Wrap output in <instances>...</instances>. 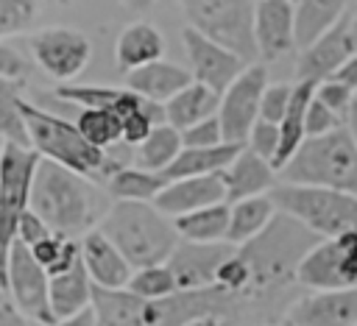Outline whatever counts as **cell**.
<instances>
[{
  "mask_svg": "<svg viewBox=\"0 0 357 326\" xmlns=\"http://www.w3.org/2000/svg\"><path fill=\"white\" fill-rule=\"evenodd\" d=\"M335 78H337V81H343L349 89H354V92H357V56H351V59L346 61V67H343Z\"/></svg>",
  "mask_w": 357,
  "mask_h": 326,
  "instance_id": "46",
  "label": "cell"
},
{
  "mask_svg": "<svg viewBox=\"0 0 357 326\" xmlns=\"http://www.w3.org/2000/svg\"><path fill=\"white\" fill-rule=\"evenodd\" d=\"M315 86L318 84H310V81H296L293 84V98H290V106H287V114L284 120L279 123V150H276V159H273V170L276 176L282 173V167L296 156V150L304 145L307 139V131H304V120H307V109L315 98Z\"/></svg>",
  "mask_w": 357,
  "mask_h": 326,
  "instance_id": "24",
  "label": "cell"
},
{
  "mask_svg": "<svg viewBox=\"0 0 357 326\" xmlns=\"http://www.w3.org/2000/svg\"><path fill=\"white\" fill-rule=\"evenodd\" d=\"M103 184H106V195H112L114 201L153 203L159 198V192L167 187V178L162 173H148L134 164H126V167L114 170Z\"/></svg>",
  "mask_w": 357,
  "mask_h": 326,
  "instance_id": "30",
  "label": "cell"
},
{
  "mask_svg": "<svg viewBox=\"0 0 357 326\" xmlns=\"http://www.w3.org/2000/svg\"><path fill=\"white\" fill-rule=\"evenodd\" d=\"M36 14L39 3L33 0H0V39L28 31Z\"/></svg>",
  "mask_w": 357,
  "mask_h": 326,
  "instance_id": "36",
  "label": "cell"
},
{
  "mask_svg": "<svg viewBox=\"0 0 357 326\" xmlns=\"http://www.w3.org/2000/svg\"><path fill=\"white\" fill-rule=\"evenodd\" d=\"M181 45H184V53H187V61H190L192 81L209 86L218 95H223L237 81V75L248 67L240 56L223 50L220 45L209 42L206 36H201L192 28L181 31Z\"/></svg>",
  "mask_w": 357,
  "mask_h": 326,
  "instance_id": "14",
  "label": "cell"
},
{
  "mask_svg": "<svg viewBox=\"0 0 357 326\" xmlns=\"http://www.w3.org/2000/svg\"><path fill=\"white\" fill-rule=\"evenodd\" d=\"M22 120L28 128V139H31V150L39 159L56 162L84 178H109L114 170L126 167V162L120 156H114V150H98L92 148L81 131L75 128L73 120L47 111L45 106L25 100L22 98Z\"/></svg>",
  "mask_w": 357,
  "mask_h": 326,
  "instance_id": "4",
  "label": "cell"
},
{
  "mask_svg": "<svg viewBox=\"0 0 357 326\" xmlns=\"http://www.w3.org/2000/svg\"><path fill=\"white\" fill-rule=\"evenodd\" d=\"M349 36H351V47L357 56V11H351V17H349Z\"/></svg>",
  "mask_w": 357,
  "mask_h": 326,
  "instance_id": "49",
  "label": "cell"
},
{
  "mask_svg": "<svg viewBox=\"0 0 357 326\" xmlns=\"http://www.w3.org/2000/svg\"><path fill=\"white\" fill-rule=\"evenodd\" d=\"M92 281L86 276L84 262H78L75 267H70L61 276L50 279V309L56 320H67L75 318L86 309H92Z\"/></svg>",
  "mask_w": 357,
  "mask_h": 326,
  "instance_id": "27",
  "label": "cell"
},
{
  "mask_svg": "<svg viewBox=\"0 0 357 326\" xmlns=\"http://www.w3.org/2000/svg\"><path fill=\"white\" fill-rule=\"evenodd\" d=\"M73 237H64V234H47L45 240H39L33 248H28L31 254H33V259L45 267V270H50L56 262H59V256L64 254V248H67V242H70Z\"/></svg>",
  "mask_w": 357,
  "mask_h": 326,
  "instance_id": "42",
  "label": "cell"
},
{
  "mask_svg": "<svg viewBox=\"0 0 357 326\" xmlns=\"http://www.w3.org/2000/svg\"><path fill=\"white\" fill-rule=\"evenodd\" d=\"M315 100L324 103L335 117H340V120L346 123L349 114H351V109H354V103H357V92L349 89L343 81L329 78V81H321V84L315 86Z\"/></svg>",
  "mask_w": 357,
  "mask_h": 326,
  "instance_id": "37",
  "label": "cell"
},
{
  "mask_svg": "<svg viewBox=\"0 0 357 326\" xmlns=\"http://www.w3.org/2000/svg\"><path fill=\"white\" fill-rule=\"evenodd\" d=\"M73 123L81 131V137L98 150L109 153L112 148L123 145V123L117 114H112L106 109H78Z\"/></svg>",
  "mask_w": 357,
  "mask_h": 326,
  "instance_id": "33",
  "label": "cell"
},
{
  "mask_svg": "<svg viewBox=\"0 0 357 326\" xmlns=\"http://www.w3.org/2000/svg\"><path fill=\"white\" fill-rule=\"evenodd\" d=\"M0 326H36V323L28 320V318L14 306V301H11L6 293H0Z\"/></svg>",
  "mask_w": 357,
  "mask_h": 326,
  "instance_id": "45",
  "label": "cell"
},
{
  "mask_svg": "<svg viewBox=\"0 0 357 326\" xmlns=\"http://www.w3.org/2000/svg\"><path fill=\"white\" fill-rule=\"evenodd\" d=\"M47 234H53L31 209L25 212V217H22V223H20V231H17V242H22L25 248H33L39 240H45Z\"/></svg>",
  "mask_w": 357,
  "mask_h": 326,
  "instance_id": "44",
  "label": "cell"
},
{
  "mask_svg": "<svg viewBox=\"0 0 357 326\" xmlns=\"http://www.w3.org/2000/svg\"><path fill=\"white\" fill-rule=\"evenodd\" d=\"M245 148L251 153H257L259 159H265V162L273 164L276 150H279V125L265 123V120H257V125L251 128V134L245 139Z\"/></svg>",
  "mask_w": 357,
  "mask_h": 326,
  "instance_id": "39",
  "label": "cell"
},
{
  "mask_svg": "<svg viewBox=\"0 0 357 326\" xmlns=\"http://www.w3.org/2000/svg\"><path fill=\"white\" fill-rule=\"evenodd\" d=\"M28 75V61L20 50H14L11 45L0 42V78L3 81H14L20 84Z\"/></svg>",
  "mask_w": 357,
  "mask_h": 326,
  "instance_id": "43",
  "label": "cell"
},
{
  "mask_svg": "<svg viewBox=\"0 0 357 326\" xmlns=\"http://www.w3.org/2000/svg\"><path fill=\"white\" fill-rule=\"evenodd\" d=\"M173 226H176V234H178L181 242H195V245L226 242V234H229V203H218V206L198 209L192 215L176 217Z\"/></svg>",
  "mask_w": 357,
  "mask_h": 326,
  "instance_id": "32",
  "label": "cell"
},
{
  "mask_svg": "<svg viewBox=\"0 0 357 326\" xmlns=\"http://www.w3.org/2000/svg\"><path fill=\"white\" fill-rule=\"evenodd\" d=\"M279 181L357 195V142L349 125L326 137L304 139L296 156L282 167Z\"/></svg>",
  "mask_w": 357,
  "mask_h": 326,
  "instance_id": "6",
  "label": "cell"
},
{
  "mask_svg": "<svg viewBox=\"0 0 357 326\" xmlns=\"http://www.w3.org/2000/svg\"><path fill=\"white\" fill-rule=\"evenodd\" d=\"M296 284L324 290H357V237L321 240L298 265Z\"/></svg>",
  "mask_w": 357,
  "mask_h": 326,
  "instance_id": "10",
  "label": "cell"
},
{
  "mask_svg": "<svg viewBox=\"0 0 357 326\" xmlns=\"http://www.w3.org/2000/svg\"><path fill=\"white\" fill-rule=\"evenodd\" d=\"M279 215L276 203L271 201V195H259V198H245L237 203H229V234L226 242L231 248H243L251 240H257Z\"/></svg>",
  "mask_w": 357,
  "mask_h": 326,
  "instance_id": "25",
  "label": "cell"
},
{
  "mask_svg": "<svg viewBox=\"0 0 357 326\" xmlns=\"http://www.w3.org/2000/svg\"><path fill=\"white\" fill-rule=\"evenodd\" d=\"M0 137L6 139V145L31 148L28 128H25V120H22L20 84L3 81V78H0Z\"/></svg>",
  "mask_w": 357,
  "mask_h": 326,
  "instance_id": "34",
  "label": "cell"
},
{
  "mask_svg": "<svg viewBox=\"0 0 357 326\" xmlns=\"http://www.w3.org/2000/svg\"><path fill=\"white\" fill-rule=\"evenodd\" d=\"M39 156L31 148L6 145L0 156V290L8 281V254L17 242L20 223L31 209V187Z\"/></svg>",
  "mask_w": 357,
  "mask_h": 326,
  "instance_id": "9",
  "label": "cell"
},
{
  "mask_svg": "<svg viewBox=\"0 0 357 326\" xmlns=\"http://www.w3.org/2000/svg\"><path fill=\"white\" fill-rule=\"evenodd\" d=\"M287 326H357V290L310 293L287 306Z\"/></svg>",
  "mask_w": 357,
  "mask_h": 326,
  "instance_id": "17",
  "label": "cell"
},
{
  "mask_svg": "<svg viewBox=\"0 0 357 326\" xmlns=\"http://www.w3.org/2000/svg\"><path fill=\"white\" fill-rule=\"evenodd\" d=\"M346 125H349V131H351V137H354V142H357V103H354V109H351Z\"/></svg>",
  "mask_w": 357,
  "mask_h": 326,
  "instance_id": "50",
  "label": "cell"
},
{
  "mask_svg": "<svg viewBox=\"0 0 357 326\" xmlns=\"http://www.w3.org/2000/svg\"><path fill=\"white\" fill-rule=\"evenodd\" d=\"M243 148L245 145H229V142L215 145V148H184L178 153V159L165 170V178L167 181H178V178L218 176L237 159V153Z\"/></svg>",
  "mask_w": 357,
  "mask_h": 326,
  "instance_id": "29",
  "label": "cell"
},
{
  "mask_svg": "<svg viewBox=\"0 0 357 326\" xmlns=\"http://www.w3.org/2000/svg\"><path fill=\"white\" fill-rule=\"evenodd\" d=\"M271 201L282 215L293 217L321 240L357 237V195L279 181L271 189Z\"/></svg>",
  "mask_w": 357,
  "mask_h": 326,
  "instance_id": "7",
  "label": "cell"
},
{
  "mask_svg": "<svg viewBox=\"0 0 357 326\" xmlns=\"http://www.w3.org/2000/svg\"><path fill=\"white\" fill-rule=\"evenodd\" d=\"M6 295L36 326H56L59 323L53 318V309H50V276L22 242H14L11 254H8Z\"/></svg>",
  "mask_w": 357,
  "mask_h": 326,
  "instance_id": "12",
  "label": "cell"
},
{
  "mask_svg": "<svg viewBox=\"0 0 357 326\" xmlns=\"http://www.w3.org/2000/svg\"><path fill=\"white\" fill-rule=\"evenodd\" d=\"M56 326H95V312H92V309H86V312H81V315H75V318L59 320Z\"/></svg>",
  "mask_w": 357,
  "mask_h": 326,
  "instance_id": "48",
  "label": "cell"
},
{
  "mask_svg": "<svg viewBox=\"0 0 357 326\" xmlns=\"http://www.w3.org/2000/svg\"><path fill=\"white\" fill-rule=\"evenodd\" d=\"M346 123L340 120V117H335L324 103H318L315 98H312V103H310V109H307V120H304V131H307V139H312V137H326V134H332V131H337V128H343Z\"/></svg>",
  "mask_w": 357,
  "mask_h": 326,
  "instance_id": "40",
  "label": "cell"
},
{
  "mask_svg": "<svg viewBox=\"0 0 357 326\" xmlns=\"http://www.w3.org/2000/svg\"><path fill=\"white\" fill-rule=\"evenodd\" d=\"M187 17V28L198 31L209 42L220 45L223 50L240 56L245 64H257V36H254V17L257 3L245 0H187L181 3Z\"/></svg>",
  "mask_w": 357,
  "mask_h": 326,
  "instance_id": "8",
  "label": "cell"
},
{
  "mask_svg": "<svg viewBox=\"0 0 357 326\" xmlns=\"http://www.w3.org/2000/svg\"><path fill=\"white\" fill-rule=\"evenodd\" d=\"M268 89V67L265 64H248L237 81L220 95L218 120L223 128V139L229 145H245L251 128L259 120V103Z\"/></svg>",
  "mask_w": 357,
  "mask_h": 326,
  "instance_id": "13",
  "label": "cell"
},
{
  "mask_svg": "<svg viewBox=\"0 0 357 326\" xmlns=\"http://www.w3.org/2000/svg\"><path fill=\"white\" fill-rule=\"evenodd\" d=\"M106 192L95 187L92 178H84L56 162L39 159L31 187V212L56 234L84 237L95 231L109 212Z\"/></svg>",
  "mask_w": 357,
  "mask_h": 326,
  "instance_id": "2",
  "label": "cell"
},
{
  "mask_svg": "<svg viewBox=\"0 0 357 326\" xmlns=\"http://www.w3.org/2000/svg\"><path fill=\"white\" fill-rule=\"evenodd\" d=\"M184 326H231V320L223 318V315H204V318H195V320H190Z\"/></svg>",
  "mask_w": 357,
  "mask_h": 326,
  "instance_id": "47",
  "label": "cell"
},
{
  "mask_svg": "<svg viewBox=\"0 0 357 326\" xmlns=\"http://www.w3.org/2000/svg\"><path fill=\"white\" fill-rule=\"evenodd\" d=\"M257 53L262 61H276L296 50V3L259 0L254 17Z\"/></svg>",
  "mask_w": 357,
  "mask_h": 326,
  "instance_id": "18",
  "label": "cell"
},
{
  "mask_svg": "<svg viewBox=\"0 0 357 326\" xmlns=\"http://www.w3.org/2000/svg\"><path fill=\"white\" fill-rule=\"evenodd\" d=\"M95 326H184L204 315H223L229 320L251 312L245 298L229 295L218 287L201 293H176L162 301H142L128 290L92 293Z\"/></svg>",
  "mask_w": 357,
  "mask_h": 326,
  "instance_id": "1",
  "label": "cell"
},
{
  "mask_svg": "<svg viewBox=\"0 0 357 326\" xmlns=\"http://www.w3.org/2000/svg\"><path fill=\"white\" fill-rule=\"evenodd\" d=\"M259 326H276V323H259Z\"/></svg>",
  "mask_w": 357,
  "mask_h": 326,
  "instance_id": "51",
  "label": "cell"
},
{
  "mask_svg": "<svg viewBox=\"0 0 357 326\" xmlns=\"http://www.w3.org/2000/svg\"><path fill=\"white\" fill-rule=\"evenodd\" d=\"M229 242L218 245H195V242H178L173 256L167 259V267L178 284V293H201L212 290L220 265L234 254Z\"/></svg>",
  "mask_w": 357,
  "mask_h": 326,
  "instance_id": "15",
  "label": "cell"
},
{
  "mask_svg": "<svg viewBox=\"0 0 357 326\" xmlns=\"http://www.w3.org/2000/svg\"><path fill=\"white\" fill-rule=\"evenodd\" d=\"M192 84L190 70H184L176 61H153L148 67H139L134 72L126 75V89H131L134 95L165 106L167 100H173L181 89H187Z\"/></svg>",
  "mask_w": 357,
  "mask_h": 326,
  "instance_id": "22",
  "label": "cell"
},
{
  "mask_svg": "<svg viewBox=\"0 0 357 326\" xmlns=\"http://www.w3.org/2000/svg\"><path fill=\"white\" fill-rule=\"evenodd\" d=\"M218 109H220V95L192 81L187 89H181L173 100L165 103V117L167 125H173L176 131H187L209 117H218Z\"/></svg>",
  "mask_w": 357,
  "mask_h": 326,
  "instance_id": "28",
  "label": "cell"
},
{
  "mask_svg": "<svg viewBox=\"0 0 357 326\" xmlns=\"http://www.w3.org/2000/svg\"><path fill=\"white\" fill-rule=\"evenodd\" d=\"M351 11L343 0H301L296 3V47L307 50L321 36H326Z\"/></svg>",
  "mask_w": 357,
  "mask_h": 326,
  "instance_id": "26",
  "label": "cell"
},
{
  "mask_svg": "<svg viewBox=\"0 0 357 326\" xmlns=\"http://www.w3.org/2000/svg\"><path fill=\"white\" fill-rule=\"evenodd\" d=\"M28 47L36 67L59 84L73 81L89 64V56H92L89 36L70 25H50L36 31L28 39Z\"/></svg>",
  "mask_w": 357,
  "mask_h": 326,
  "instance_id": "11",
  "label": "cell"
},
{
  "mask_svg": "<svg viewBox=\"0 0 357 326\" xmlns=\"http://www.w3.org/2000/svg\"><path fill=\"white\" fill-rule=\"evenodd\" d=\"M162 56H165V36L153 22H145V20L126 25L114 42L117 67L126 72L162 61Z\"/></svg>",
  "mask_w": 357,
  "mask_h": 326,
  "instance_id": "23",
  "label": "cell"
},
{
  "mask_svg": "<svg viewBox=\"0 0 357 326\" xmlns=\"http://www.w3.org/2000/svg\"><path fill=\"white\" fill-rule=\"evenodd\" d=\"M276 170L271 162L259 159L248 148L237 153V159L223 170V184H226V203H237L245 198H259L271 195V189L279 184Z\"/></svg>",
  "mask_w": 357,
  "mask_h": 326,
  "instance_id": "21",
  "label": "cell"
},
{
  "mask_svg": "<svg viewBox=\"0 0 357 326\" xmlns=\"http://www.w3.org/2000/svg\"><path fill=\"white\" fill-rule=\"evenodd\" d=\"M100 234H106L134 270L167 265L176 245L181 242L170 217H165L153 203H126L114 201L103 215Z\"/></svg>",
  "mask_w": 357,
  "mask_h": 326,
  "instance_id": "5",
  "label": "cell"
},
{
  "mask_svg": "<svg viewBox=\"0 0 357 326\" xmlns=\"http://www.w3.org/2000/svg\"><path fill=\"white\" fill-rule=\"evenodd\" d=\"M81 262L86 267L92 287L98 290H109V293L126 290L134 276V267L126 262L117 245L98 228L81 237Z\"/></svg>",
  "mask_w": 357,
  "mask_h": 326,
  "instance_id": "20",
  "label": "cell"
},
{
  "mask_svg": "<svg viewBox=\"0 0 357 326\" xmlns=\"http://www.w3.org/2000/svg\"><path fill=\"white\" fill-rule=\"evenodd\" d=\"M131 295L142 298V301H162V298H170L178 293V284L170 273L167 265H153V267H142V270H134L128 287H126Z\"/></svg>",
  "mask_w": 357,
  "mask_h": 326,
  "instance_id": "35",
  "label": "cell"
},
{
  "mask_svg": "<svg viewBox=\"0 0 357 326\" xmlns=\"http://www.w3.org/2000/svg\"><path fill=\"white\" fill-rule=\"evenodd\" d=\"M349 17H351V11H349L326 36H321L315 45H310L307 50L298 53V61H296V81L321 84V81L335 78V75L346 67V61L354 56L351 36H349Z\"/></svg>",
  "mask_w": 357,
  "mask_h": 326,
  "instance_id": "16",
  "label": "cell"
},
{
  "mask_svg": "<svg viewBox=\"0 0 357 326\" xmlns=\"http://www.w3.org/2000/svg\"><path fill=\"white\" fill-rule=\"evenodd\" d=\"M290 98H293V84H284V81L268 84V89L262 95V103H259V120L279 125L284 120V114H287Z\"/></svg>",
  "mask_w": 357,
  "mask_h": 326,
  "instance_id": "38",
  "label": "cell"
},
{
  "mask_svg": "<svg viewBox=\"0 0 357 326\" xmlns=\"http://www.w3.org/2000/svg\"><path fill=\"white\" fill-rule=\"evenodd\" d=\"M0 293H3V290H0Z\"/></svg>",
  "mask_w": 357,
  "mask_h": 326,
  "instance_id": "52",
  "label": "cell"
},
{
  "mask_svg": "<svg viewBox=\"0 0 357 326\" xmlns=\"http://www.w3.org/2000/svg\"><path fill=\"white\" fill-rule=\"evenodd\" d=\"M184 150V142H181V131H176L173 125H156L148 139L142 145H137L131 150V162L134 167L139 170H148V173H162L178 159V153Z\"/></svg>",
  "mask_w": 357,
  "mask_h": 326,
  "instance_id": "31",
  "label": "cell"
},
{
  "mask_svg": "<svg viewBox=\"0 0 357 326\" xmlns=\"http://www.w3.org/2000/svg\"><path fill=\"white\" fill-rule=\"evenodd\" d=\"M226 203V184H223V173L218 176H201V178H178V181H167V187L159 192V198L153 201V206L176 220L184 215H192L198 209H209Z\"/></svg>",
  "mask_w": 357,
  "mask_h": 326,
  "instance_id": "19",
  "label": "cell"
},
{
  "mask_svg": "<svg viewBox=\"0 0 357 326\" xmlns=\"http://www.w3.org/2000/svg\"><path fill=\"white\" fill-rule=\"evenodd\" d=\"M318 242V234L279 212L257 240L237 248V254L248 262L251 270V287L245 293L251 309L259 301H271L273 295L287 293V287L296 284L298 265Z\"/></svg>",
  "mask_w": 357,
  "mask_h": 326,
  "instance_id": "3",
  "label": "cell"
},
{
  "mask_svg": "<svg viewBox=\"0 0 357 326\" xmlns=\"http://www.w3.org/2000/svg\"><path fill=\"white\" fill-rule=\"evenodd\" d=\"M181 142L184 148H215V145H223V128H220V120L218 117H209L187 131H181Z\"/></svg>",
  "mask_w": 357,
  "mask_h": 326,
  "instance_id": "41",
  "label": "cell"
}]
</instances>
